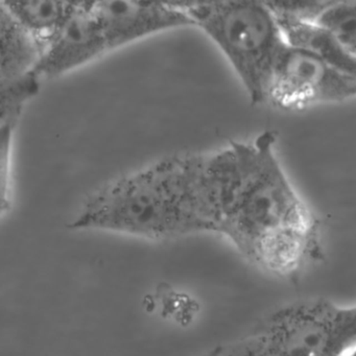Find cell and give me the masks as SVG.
Returning <instances> with one entry per match:
<instances>
[{"label":"cell","instance_id":"3","mask_svg":"<svg viewBox=\"0 0 356 356\" xmlns=\"http://www.w3.org/2000/svg\"><path fill=\"white\" fill-rule=\"evenodd\" d=\"M182 5L193 26L226 58L252 103H266L275 65L287 45L270 3L206 1Z\"/></svg>","mask_w":356,"mask_h":356},{"label":"cell","instance_id":"4","mask_svg":"<svg viewBox=\"0 0 356 356\" xmlns=\"http://www.w3.org/2000/svg\"><path fill=\"white\" fill-rule=\"evenodd\" d=\"M286 356H343L356 346V305L302 300L275 310L252 332Z\"/></svg>","mask_w":356,"mask_h":356},{"label":"cell","instance_id":"7","mask_svg":"<svg viewBox=\"0 0 356 356\" xmlns=\"http://www.w3.org/2000/svg\"><path fill=\"white\" fill-rule=\"evenodd\" d=\"M109 51L178 29L193 26L182 3L93 1Z\"/></svg>","mask_w":356,"mask_h":356},{"label":"cell","instance_id":"9","mask_svg":"<svg viewBox=\"0 0 356 356\" xmlns=\"http://www.w3.org/2000/svg\"><path fill=\"white\" fill-rule=\"evenodd\" d=\"M275 9L312 22L356 57V1H276Z\"/></svg>","mask_w":356,"mask_h":356},{"label":"cell","instance_id":"6","mask_svg":"<svg viewBox=\"0 0 356 356\" xmlns=\"http://www.w3.org/2000/svg\"><path fill=\"white\" fill-rule=\"evenodd\" d=\"M353 99L356 79L314 54L287 43L275 65L266 103L283 110H303Z\"/></svg>","mask_w":356,"mask_h":356},{"label":"cell","instance_id":"15","mask_svg":"<svg viewBox=\"0 0 356 356\" xmlns=\"http://www.w3.org/2000/svg\"><path fill=\"white\" fill-rule=\"evenodd\" d=\"M343 356H356V346L354 348H352L349 352L345 354Z\"/></svg>","mask_w":356,"mask_h":356},{"label":"cell","instance_id":"1","mask_svg":"<svg viewBox=\"0 0 356 356\" xmlns=\"http://www.w3.org/2000/svg\"><path fill=\"white\" fill-rule=\"evenodd\" d=\"M257 161L227 237L239 253L270 274L289 275L303 264L316 239V222L277 157L276 136H257Z\"/></svg>","mask_w":356,"mask_h":356},{"label":"cell","instance_id":"2","mask_svg":"<svg viewBox=\"0 0 356 356\" xmlns=\"http://www.w3.org/2000/svg\"><path fill=\"white\" fill-rule=\"evenodd\" d=\"M70 228L152 241L206 233L193 200L187 155L163 158L104 185Z\"/></svg>","mask_w":356,"mask_h":356},{"label":"cell","instance_id":"8","mask_svg":"<svg viewBox=\"0 0 356 356\" xmlns=\"http://www.w3.org/2000/svg\"><path fill=\"white\" fill-rule=\"evenodd\" d=\"M109 53L93 1L76 3L74 13L43 53L35 74L41 80L59 78Z\"/></svg>","mask_w":356,"mask_h":356},{"label":"cell","instance_id":"5","mask_svg":"<svg viewBox=\"0 0 356 356\" xmlns=\"http://www.w3.org/2000/svg\"><path fill=\"white\" fill-rule=\"evenodd\" d=\"M257 138L187 155L193 200L206 233L222 235L236 213L257 161Z\"/></svg>","mask_w":356,"mask_h":356},{"label":"cell","instance_id":"11","mask_svg":"<svg viewBox=\"0 0 356 356\" xmlns=\"http://www.w3.org/2000/svg\"><path fill=\"white\" fill-rule=\"evenodd\" d=\"M273 9L278 16L281 28L289 44L314 54L329 65L337 68L347 76L356 79L355 56L343 49L330 35L321 30L312 22L300 19L284 12L279 11L274 7Z\"/></svg>","mask_w":356,"mask_h":356},{"label":"cell","instance_id":"10","mask_svg":"<svg viewBox=\"0 0 356 356\" xmlns=\"http://www.w3.org/2000/svg\"><path fill=\"white\" fill-rule=\"evenodd\" d=\"M42 54L36 40L0 7V84L35 74Z\"/></svg>","mask_w":356,"mask_h":356},{"label":"cell","instance_id":"14","mask_svg":"<svg viewBox=\"0 0 356 356\" xmlns=\"http://www.w3.org/2000/svg\"><path fill=\"white\" fill-rule=\"evenodd\" d=\"M202 356H286L250 333L243 339L218 346Z\"/></svg>","mask_w":356,"mask_h":356},{"label":"cell","instance_id":"13","mask_svg":"<svg viewBox=\"0 0 356 356\" xmlns=\"http://www.w3.org/2000/svg\"><path fill=\"white\" fill-rule=\"evenodd\" d=\"M41 80L36 74L0 84V128L15 130L26 104L38 95Z\"/></svg>","mask_w":356,"mask_h":356},{"label":"cell","instance_id":"12","mask_svg":"<svg viewBox=\"0 0 356 356\" xmlns=\"http://www.w3.org/2000/svg\"><path fill=\"white\" fill-rule=\"evenodd\" d=\"M0 7L36 40L44 53L72 17L76 3L53 0L1 1Z\"/></svg>","mask_w":356,"mask_h":356}]
</instances>
